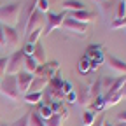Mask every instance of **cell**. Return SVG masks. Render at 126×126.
<instances>
[{"mask_svg": "<svg viewBox=\"0 0 126 126\" xmlns=\"http://www.w3.org/2000/svg\"><path fill=\"white\" fill-rule=\"evenodd\" d=\"M21 5L19 2L0 5V23L7 26H16L19 23V14H21Z\"/></svg>", "mask_w": 126, "mask_h": 126, "instance_id": "6da1fadb", "label": "cell"}, {"mask_svg": "<svg viewBox=\"0 0 126 126\" xmlns=\"http://www.w3.org/2000/svg\"><path fill=\"white\" fill-rule=\"evenodd\" d=\"M0 93L5 94V96L12 102H18L21 98V93L18 89V84H16V75H5L2 77V82H0Z\"/></svg>", "mask_w": 126, "mask_h": 126, "instance_id": "7a4b0ae2", "label": "cell"}, {"mask_svg": "<svg viewBox=\"0 0 126 126\" xmlns=\"http://www.w3.org/2000/svg\"><path fill=\"white\" fill-rule=\"evenodd\" d=\"M23 65H25V53L23 49H16L11 56H9V61H7V74L9 75H16L18 72L23 70Z\"/></svg>", "mask_w": 126, "mask_h": 126, "instance_id": "3957f363", "label": "cell"}, {"mask_svg": "<svg viewBox=\"0 0 126 126\" xmlns=\"http://www.w3.org/2000/svg\"><path fill=\"white\" fill-rule=\"evenodd\" d=\"M58 67H60V63L56 61V60H51V61H46V63H42V65H39L37 67V70L33 72V75L35 77H42V79H49L56 74V70H58Z\"/></svg>", "mask_w": 126, "mask_h": 126, "instance_id": "277c9868", "label": "cell"}, {"mask_svg": "<svg viewBox=\"0 0 126 126\" xmlns=\"http://www.w3.org/2000/svg\"><path fill=\"white\" fill-rule=\"evenodd\" d=\"M65 18H67V11L58 12V14H54V12H47V16H46L47 25H46V28H44V32H42V35H47L51 30L61 26V23H63V19H65Z\"/></svg>", "mask_w": 126, "mask_h": 126, "instance_id": "5b68a950", "label": "cell"}, {"mask_svg": "<svg viewBox=\"0 0 126 126\" xmlns=\"http://www.w3.org/2000/svg\"><path fill=\"white\" fill-rule=\"evenodd\" d=\"M44 21H46V16L40 12V11H33L32 12V16L28 18V21H26V25H25V33L28 35V33H32L35 28H39V26H44Z\"/></svg>", "mask_w": 126, "mask_h": 126, "instance_id": "8992f818", "label": "cell"}, {"mask_svg": "<svg viewBox=\"0 0 126 126\" xmlns=\"http://www.w3.org/2000/svg\"><path fill=\"white\" fill-rule=\"evenodd\" d=\"M103 60L107 61V65H109L110 68H114V70L119 72L121 75H126V61H123L121 58H117V56H114V54H110V53L103 54Z\"/></svg>", "mask_w": 126, "mask_h": 126, "instance_id": "52a82bcc", "label": "cell"}, {"mask_svg": "<svg viewBox=\"0 0 126 126\" xmlns=\"http://www.w3.org/2000/svg\"><path fill=\"white\" fill-rule=\"evenodd\" d=\"M61 26H65L67 30L74 32V33H79L82 37L86 35V32H88V23H79V21H75L72 18H65L63 23H61Z\"/></svg>", "mask_w": 126, "mask_h": 126, "instance_id": "ba28073f", "label": "cell"}, {"mask_svg": "<svg viewBox=\"0 0 126 126\" xmlns=\"http://www.w3.org/2000/svg\"><path fill=\"white\" fill-rule=\"evenodd\" d=\"M33 81V74H28V72H18L16 74V84H18L19 93H28V88Z\"/></svg>", "mask_w": 126, "mask_h": 126, "instance_id": "9c48e42d", "label": "cell"}, {"mask_svg": "<svg viewBox=\"0 0 126 126\" xmlns=\"http://www.w3.org/2000/svg\"><path fill=\"white\" fill-rule=\"evenodd\" d=\"M4 37H5V46L9 47H18L19 44V33L14 26H7L4 25Z\"/></svg>", "mask_w": 126, "mask_h": 126, "instance_id": "30bf717a", "label": "cell"}, {"mask_svg": "<svg viewBox=\"0 0 126 126\" xmlns=\"http://www.w3.org/2000/svg\"><path fill=\"white\" fill-rule=\"evenodd\" d=\"M75 103L86 107L89 103V86L86 84H79L75 89Z\"/></svg>", "mask_w": 126, "mask_h": 126, "instance_id": "8fae6325", "label": "cell"}, {"mask_svg": "<svg viewBox=\"0 0 126 126\" xmlns=\"http://www.w3.org/2000/svg\"><path fill=\"white\" fill-rule=\"evenodd\" d=\"M35 9H37V0H26V2L23 4L21 14H19V21H21V25H23V26L26 25L28 18L32 16V12H33Z\"/></svg>", "mask_w": 126, "mask_h": 126, "instance_id": "7c38bea8", "label": "cell"}, {"mask_svg": "<svg viewBox=\"0 0 126 126\" xmlns=\"http://www.w3.org/2000/svg\"><path fill=\"white\" fill-rule=\"evenodd\" d=\"M67 14H68V18H72L79 23H89V21L94 19V12L86 11V9L84 11H72V12H67Z\"/></svg>", "mask_w": 126, "mask_h": 126, "instance_id": "4fadbf2b", "label": "cell"}, {"mask_svg": "<svg viewBox=\"0 0 126 126\" xmlns=\"http://www.w3.org/2000/svg\"><path fill=\"white\" fill-rule=\"evenodd\" d=\"M88 107H89L88 110H91V112H94V114H103V110H105V107H107L103 94H98L94 100H91V102L88 103Z\"/></svg>", "mask_w": 126, "mask_h": 126, "instance_id": "5bb4252c", "label": "cell"}, {"mask_svg": "<svg viewBox=\"0 0 126 126\" xmlns=\"http://www.w3.org/2000/svg\"><path fill=\"white\" fill-rule=\"evenodd\" d=\"M47 86V79H42V77H35L33 75V81H32L30 88H28V93H42Z\"/></svg>", "mask_w": 126, "mask_h": 126, "instance_id": "9a60e30c", "label": "cell"}, {"mask_svg": "<svg viewBox=\"0 0 126 126\" xmlns=\"http://www.w3.org/2000/svg\"><path fill=\"white\" fill-rule=\"evenodd\" d=\"M61 5H63V9H65L67 12H72V11H84V9H86V5L81 2V0H65Z\"/></svg>", "mask_w": 126, "mask_h": 126, "instance_id": "2e32d148", "label": "cell"}, {"mask_svg": "<svg viewBox=\"0 0 126 126\" xmlns=\"http://www.w3.org/2000/svg\"><path fill=\"white\" fill-rule=\"evenodd\" d=\"M33 60L37 61V65H42V63H46V51H44V46L39 42H35V51H33Z\"/></svg>", "mask_w": 126, "mask_h": 126, "instance_id": "e0dca14e", "label": "cell"}, {"mask_svg": "<svg viewBox=\"0 0 126 126\" xmlns=\"http://www.w3.org/2000/svg\"><path fill=\"white\" fill-rule=\"evenodd\" d=\"M77 72L82 74V75H86V74L91 72V63H89V58H88L86 54L77 61Z\"/></svg>", "mask_w": 126, "mask_h": 126, "instance_id": "ac0fdd59", "label": "cell"}, {"mask_svg": "<svg viewBox=\"0 0 126 126\" xmlns=\"http://www.w3.org/2000/svg\"><path fill=\"white\" fill-rule=\"evenodd\" d=\"M98 94H102V77H98L96 81L89 86V102L94 100Z\"/></svg>", "mask_w": 126, "mask_h": 126, "instance_id": "d6986e66", "label": "cell"}, {"mask_svg": "<svg viewBox=\"0 0 126 126\" xmlns=\"http://www.w3.org/2000/svg\"><path fill=\"white\" fill-rule=\"evenodd\" d=\"M42 96H44V91L42 93H25V102L26 103H40L42 102Z\"/></svg>", "mask_w": 126, "mask_h": 126, "instance_id": "ffe728a7", "label": "cell"}, {"mask_svg": "<svg viewBox=\"0 0 126 126\" xmlns=\"http://www.w3.org/2000/svg\"><path fill=\"white\" fill-rule=\"evenodd\" d=\"M42 32H44V26L35 28L32 33L26 35V42H28V44H35V42H39V39H40V35H42Z\"/></svg>", "mask_w": 126, "mask_h": 126, "instance_id": "44dd1931", "label": "cell"}, {"mask_svg": "<svg viewBox=\"0 0 126 126\" xmlns=\"http://www.w3.org/2000/svg\"><path fill=\"white\" fill-rule=\"evenodd\" d=\"M39 116L42 117V119H47V117H51L53 116V110H51V107L47 105V103H44V102H40L39 103Z\"/></svg>", "mask_w": 126, "mask_h": 126, "instance_id": "7402d4cb", "label": "cell"}, {"mask_svg": "<svg viewBox=\"0 0 126 126\" xmlns=\"http://www.w3.org/2000/svg\"><path fill=\"white\" fill-rule=\"evenodd\" d=\"M28 126H46L44 119L39 116V112H30L28 116Z\"/></svg>", "mask_w": 126, "mask_h": 126, "instance_id": "603a6c76", "label": "cell"}, {"mask_svg": "<svg viewBox=\"0 0 126 126\" xmlns=\"http://www.w3.org/2000/svg\"><path fill=\"white\" fill-rule=\"evenodd\" d=\"M37 61L33 60V56H25V72H28V74H33L35 70H37Z\"/></svg>", "mask_w": 126, "mask_h": 126, "instance_id": "cb8c5ba5", "label": "cell"}, {"mask_svg": "<svg viewBox=\"0 0 126 126\" xmlns=\"http://www.w3.org/2000/svg\"><path fill=\"white\" fill-rule=\"evenodd\" d=\"M105 98V96H103ZM121 98H123V94L117 91V93H114V94H110V96H107L105 98V103H107V107H114V105H117L119 102H121Z\"/></svg>", "mask_w": 126, "mask_h": 126, "instance_id": "d4e9b609", "label": "cell"}, {"mask_svg": "<svg viewBox=\"0 0 126 126\" xmlns=\"http://www.w3.org/2000/svg\"><path fill=\"white\" fill-rule=\"evenodd\" d=\"M44 124H46V126H61V124H63V119H61L58 114H53L51 117L44 119Z\"/></svg>", "mask_w": 126, "mask_h": 126, "instance_id": "484cf974", "label": "cell"}, {"mask_svg": "<svg viewBox=\"0 0 126 126\" xmlns=\"http://www.w3.org/2000/svg\"><path fill=\"white\" fill-rule=\"evenodd\" d=\"M126 16V2L121 0V2L116 4V19H121Z\"/></svg>", "mask_w": 126, "mask_h": 126, "instance_id": "4316f807", "label": "cell"}, {"mask_svg": "<svg viewBox=\"0 0 126 126\" xmlns=\"http://www.w3.org/2000/svg\"><path fill=\"white\" fill-rule=\"evenodd\" d=\"M94 119H96V114L91 112V110H86V112L82 114V123H84V126H91V124L94 123Z\"/></svg>", "mask_w": 126, "mask_h": 126, "instance_id": "83f0119b", "label": "cell"}, {"mask_svg": "<svg viewBox=\"0 0 126 126\" xmlns=\"http://www.w3.org/2000/svg\"><path fill=\"white\" fill-rule=\"evenodd\" d=\"M49 4H47V0H37V11H40L42 14H47L49 12Z\"/></svg>", "mask_w": 126, "mask_h": 126, "instance_id": "f1b7e54d", "label": "cell"}, {"mask_svg": "<svg viewBox=\"0 0 126 126\" xmlns=\"http://www.w3.org/2000/svg\"><path fill=\"white\" fill-rule=\"evenodd\" d=\"M114 79H116V77H110V75H107V77H102V89H105V91H107L110 86H112Z\"/></svg>", "mask_w": 126, "mask_h": 126, "instance_id": "f546056e", "label": "cell"}, {"mask_svg": "<svg viewBox=\"0 0 126 126\" xmlns=\"http://www.w3.org/2000/svg\"><path fill=\"white\" fill-rule=\"evenodd\" d=\"M110 28H126V16L124 18H121V19H114L112 23H110Z\"/></svg>", "mask_w": 126, "mask_h": 126, "instance_id": "4dcf8cb0", "label": "cell"}, {"mask_svg": "<svg viewBox=\"0 0 126 126\" xmlns=\"http://www.w3.org/2000/svg\"><path fill=\"white\" fill-rule=\"evenodd\" d=\"M28 116H30V112L25 114V116L19 117V119H16L14 123H11V126H28Z\"/></svg>", "mask_w": 126, "mask_h": 126, "instance_id": "1f68e13d", "label": "cell"}, {"mask_svg": "<svg viewBox=\"0 0 126 126\" xmlns=\"http://www.w3.org/2000/svg\"><path fill=\"white\" fill-rule=\"evenodd\" d=\"M7 61H9V58H7V56L0 58V77H4V75H5V70H7Z\"/></svg>", "mask_w": 126, "mask_h": 126, "instance_id": "d6a6232c", "label": "cell"}, {"mask_svg": "<svg viewBox=\"0 0 126 126\" xmlns=\"http://www.w3.org/2000/svg\"><path fill=\"white\" fill-rule=\"evenodd\" d=\"M33 51H35V44H25V47H23V53H25V56H32L33 54Z\"/></svg>", "mask_w": 126, "mask_h": 126, "instance_id": "836d02e7", "label": "cell"}, {"mask_svg": "<svg viewBox=\"0 0 126 126\" xmlns=\"http://www.w3.org/2000/svg\"><path fill=\"white\" fill-rule=\"evenodd\" d=\"M75 103V89H72L68 94H67V96H65V103Z\"/></svg>", "mask_w": 126, "mask_h": 126, "instance_id": "e575fe53", "label": "cell"}, {"mask_svg": "<svg viewBox=\"0 0 126 126\" xmlns=\"http://www.w3.org/2000/svg\"><path fill=\"white\" fill-rule=\"evenodd\" d=\"M103 121H105V116H103V114H100V116H96V119H94V123H93L91 126H102V124H103Z\"/></svg>", "mask_w": 126, "mask_h": 126, "instance_id": "d590c367", "label": "cell"}, {"mask_svg": "<svg viewBox=\"0 0 126 126\" xmlns=\"http://www.w3.org/2000/svg\"><path fill=\"white\" fill-rule=\"evenodd\" d=\"M0 47H5V37H4V25L0 23Z\"/></svg>", "mask_w": 126, "mask_h": 126, "instance_id": "8d00e7d4", "label": "cell"}, {"mask_svg": "<svg viewBox=\"0 0 126 126\" xmlns=\"http://www.w3.org/2000/svg\"><path fill=\"white\" fill-rule=\"evenodd\" d=\"M117 121H121V123H124V124H126V110H123V112H119V114H117Z\"/></svg>", "mask_w": 126, "mask_h": 126, "instance_id": "74e56055", "label": "cell"}, {"mask_svg": "<svg viewBox=\"0 0 126 126\" xmlns=\"http://www.w3.org/2000/svg\"><path fill=\"white\" fill-rule=\"evenodd\" d=\"M123 96H126V81H124V84H123V88H121V91H119Z\"/></svg>", "mask_w": 126, "mask_h": 126, "instance_id": "f35d334b", "label": "cell"}, {"mask_svg": "<svg viewBox=\"0 0 126 126\" xmlns=\"http://www.w3.org/2000/svg\"><path fill=\"white\" fill-rule=\"evenodd\" d=\"M58 2V0H47V4H49V5H53V4H56Z\"/></svg>", "mask_w": 126, "mask_h": 126, "instance_id": "ab89813d", "label": "cell"}, {"mask_svg": "<svg viewBox=\"0 0 126 126\" xmlns=\"http://www.w3.org/2000/svg\"><path fill=\"white\" fill-rule=\"evenodd\" d=\"M114 126H126V124H124V123H121V121H117V123H116Z\"/></svg>", "mask_w": 126, "mask_h": 126, "instance_id": "60d3db41", "label": "cell"}, {"mask_svg": "<svg viewBox=\"0 0 126 126\" xmlns=\"http://www.w3.org/2000/svg\"><path fill=\"white\" fill-rule=\"evenodd\" d=\"M102 126H112V124H110V123H107V121H103V124Z\"/></svg>", "mask_w": 126, "mask_h": 126, "instance_id": "b9f144b4", "label": "cell"}, {"mask_svg": "<svg viewBox=\"0 0 126 126\" xmlns=\"http://www.w3.org/2000/svg\"><path fill=\"white\" fill-rule=\"evenodd\" d=\"M0 82H2V77H0Z\"/></svg>", "mask_w": 126, "mask_h": 126, "instance_id": "7bdbcfd3", "label": "cell"}]
</instances>
